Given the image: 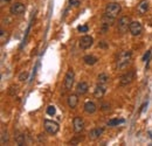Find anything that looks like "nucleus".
I'll use <instances>...</instances> for the list:
<instances>
[{
	"instance_id": "f257e3e1",
	"label": "nucleus",
	"mask_w": 152,
	"mask_h": 146,
	"mask_svg": "<svg viewBox=\"0 0 152 146\" xmlns=\"http://www.w3.org/2000/svg\"><path fill=\"white\" fill-rule=\"evenodd\" d=\"M131 60H132V53L130 50H124L122 52L118 57H117V61H116V67L117 69L119 70H123L128 67L130 63H131Z\"/></svg>"
},
{
	"instance_id": "f03ea898",
	"label": "nucleus",
	"mask_w": 152,
	"mask_h": 146,
	"mask_svg": "<svg viewBox=\"0 0 152 146\" xmlns=\"http://www.w3.org/2000/svg\"><path fill=\"white\" fill-rule=\"evenodd\" d=\"M122 11V6L118 3H109L105 6V11H104V15L115 19Z\"/></svg>"
},
{
	"instance_id": "7ed1b4c3",
	"label": "nucleus",
	"mask_w": 152,
	"mask_h": 146,
	"mask_svg": "<svg viewBox=\"0 0 152 146\" xmlns=\"http://www.w3.org/2000/svg\"><path fill=\"white\" fill-rule=\"evenodd\" d=\"M43 126H45V130L49 135H56L60 130L59 123H56L55 120H50V119H46L43 121Z\"/></svg>"
},
{
	"instance_id": "20e7f679",
	"label": "nucleus",
	"mask_w": 152,
	"mask_h": 146,
	"mask_svg": "<svg viewBox=\"0 0 152 146\" xmlns=\"http://www.w3.org/2000/svg\"><path fill=\"white\" fill-rule=\"evenodd\" d=\"M130 23H131V19L129 17H122L118 22H117V29L121 33H125L128 32V29L130 28Z\"/></svg>"
},
{
	"instance_id": "39448f33",
	"label": "nucleus",
	"mask_w": 152,
	"mask_h": 146,
	"mask_svg": "<svg viewBox=\"0 0 152 146\" xmlns=\"http://www.w3.org/2000/svg\"><path fill=\"white\" fill-rule=\"evenodd\" d=\"M135 80V71L133 70H129L126 71L125 74H123L119 78V84L122 87H126Z\"/></svg>"
},
{
	"instance_id": "423d86ee",
	"label": "nucleus",
	"mask_w": 152,
	"mask_h": 146,
	"mask_svg": "<svg viewBox=\"0 0 152 146\" xmlns=\"http://www.w3.org/2000/svg\"><path fill=\"white\" fill-rule=\"evenodd\" d=\"M74 81H75V72L73 69H69L67 71V74L65 76V88L66 90H71L73 86H74Z\"/></svg>"
},
{
	"instance_id": "0eeeda50",
	"label": "nucleus",
	"mask_w": 152,
	"mask_h": 146,
	"mask_svg": "<svg viewBox=\"0 0 152 146\" xmlns=\"http://www.w3.org/2000/svg\"><path fill=\"white\" fill-rule=\"evenodd\" d=\"M93 44H94V39L90 35L82 36V38L80 39V41H79V46H80L81 49H89Z\"/></svg>"
},
{
	"instance_id": "6e6552de",
	"label": "nucleus",
	"mask_w": 152,
	"mask_h": 146,
	"mask_svg": "<svg viewBox=\"0 0 152 146\" xmlns=\"http://www.w3.org/2000/svg\"><path fill=\"white\" fill-rule=\"evenodd\" d=\"M25 11H26V6L22 3H14L9 8V13L13 15H21L22 13H25Z\"/></svg>"
},
{
	"instance_id": "1a4fd4ad",
	"label": "nucleus",
	"mask_w": 152,
	"mask_h": 146,
	"mask_svg": "<svg viewBox=\"0 0 152 146\" xmlns=\"http://www.w3.org/2000/svg\"><path fill=\"white\" fill-rule=\"evenodd\" d=\"M73 129L76 133H81L84 130V120L82 117L76 116L73 119Z\"/></svg>"
},
{
	"instance_id": "9d476101",
	"label": "nucleus",
	"mask_w": 152,
	"mask_h": 146,
	"mask_svg": "<svg viewBox=\"0 0 152 146\" xmlns=\"http://www.w3.org/2000/svg\"><path fill=\"white\" fill-rule=\"evenodd\" d=\"M129 31L133 36H138V35H141L142 32H143V26L139 21H131Z\"/></svg>"
},
{
	"instance_id": "9b49d317",
	"label": "nucleus",
	"mask_w": 152,
	"mask_h": 146,
	"mask_svg": "<svg viewBox=\"0 0 152 146\" xmlns=\"http://www.w3.org/2000/svg\"><path fill=\"white\" fill-rule=\"evenodd\" d=\"M103 132H104L103 127H95V129L90 130V132L88 133V138L90 140H96L103 135Z\"/></svg>"
},
{
	"instance_id": "f8f14e48",
	"label": "nucleus",
	"mask_w": 152,
	"mask_h": 146,
	"mask_svg": "<svg viewBox=\"0 0 152 146\" xmlns=\"http://www.w3.org/2000/svg\"><path fill=\"white\" fill-rule=\"evenodd\" d=\"M149 11V1L147 0H142L141 3L138 4V6H137V13H138V15H144L146 12Z\"/></svg>"
},
{
	"instance_id": "ddd939ff",
	"label": "nucleus",
	"mask_w": 152,
	"mask_h": 146,
	"mask_svg": "<svg viewBox=\"0 0 152 146\" xmlns=\"http://www.w3.org/2000/svg\"><path fill=\"white\" fill-rule=\"evenodd\" d=\"M89 90V86H88L87 82H80L77 83V86H76V94L79 96H83L88 92Z\"/></svg>"
},
{
	"instance_id": "4468645a",
	"label": "nucleus",
	"mask_w": 152,
	"mask_h": 146,
	"mask_svg": "<svg viewBox=\"0 0 152 146\" xmlns=\"http://www.w3.org/2000/svg\"><path fill=\"white\" fill-rule=\"evenodd\" d=\"M83 108H84L85 113H88V115H93V113H95L96 110H97V106H96V104H95L93 101H88V102H85Z\"/></svg>"
},
{
	"instance_id": "2eb2a0df",
	"label": "nucleus",
	"mask_w": 152,
	"mask_h": 146,
	"mask_svg": "<svg viewBox=\"0 0 152 146\" xmlns=\"http://www.w3.org/2000/svg\"><path fill=\"white\" fill-rule=\"evenodd\" d=\"M105 92H107V89L104 87V84L98 83L96 86V88H95V90H94V96L96 97V98H102V97L105 95Z\"/></svg>"
},
{
	"instance_id": "dca6fc26",
	"label": "nucleus",
	"mask_w": 152,
	"mask_h": 146,
	"mask_svg": "<svg viewBox=\"0 0 152 146\" xmlns=\"http://www.w3.org/2000/svg\"><path fill=\"white\" fill-rule=\"evenodd\" d=\"M79 104V95L77 94H71L68 97V106L70 109H75Z\"/></svg>"
},
{
	"instance_id": "f3484780",
	"label": "nucleus",
	"mask_w": 152,
	"mask_h": 146,
	"mask_svg": "<svg viewBox=\"0 0 152 146\" xmlns=\"http://www.w3.org/2000/svg\"><path fill=\"white\" fill-rule=\"evenodd\" d=\"M97 61H98V58L96 56H94V55H85L83 57V62L87 66H94V64L97 63Z\"/></svg>"
},
{
	"instance_id": "a211bd4d",
	"label": "nucleus",
	"mask_w": 152,
	"mask_h": 146,
	"mask_svg": "<svg viewBox=\"0 0 152 146\" xmlns=\"http://www.w3.org/2000/svg\"><path fill=\"white\" fill-rule=\"evenodd\" d=\"M109 80H110V77L108 74H105V72H102V74H99L97 76V82L99 84H107L109 82Z\"/></svg>"
},
{
	"instance_id": "6ab92c4d",
	"label": "nucleus",
	"mask_w": 152,
	"mask_h": 146,
	"mask_svg": "<svg viewBox=\"0 0 152 146\" xmlns=\"http://www.w3.org/2000/svg\"><path fill=\"white\" fill-rule=\"evenodd\" d=\"M124 119L123 118H121V119H111V120H109L108 123H107V125L108 126H117V125H119V124H123L124 123Z\"/></svg>"
},
{
	"instance_id": "aec40b11",
	"label": "nucleus",
	"mask_w": 152,
	"mask_h": 146,
	"mask_svg": "<svg viewBox=\"0 0 152 146\" xmlns=\"http://www.w3.org/2000/svg\"><path fill=\"white\" fill-rule=\"evenodd\" d=\"M9 140V137H8V132L7 131H3L1 132V145H5L7 144Z\"/></svg>"
},
{
	"instance_id": "412c9836",
	"label": "nucleus",
	"mask_w": 152,
	"mask_h": 146,
	"mask_svg": "<svg viewBox=\"0 0 152 146\" xmlns=\"http://www.w3.org/2000/svg\"><path fill=\"white\" fill-rule=\"evenodd\" d=\"M47 113H48L49 116H54V115L56 113V109H55V106H54V105H49V106L47 108Z\"/></svg>"
},
{
	"instance_id": "4be33fe9",
	"label": "nucleus",
	"mask_w": 152,
	"mask_h": 146,
	"mask_svg": "<svg viewBox=\"0 0 152 146\" xmlns=\"http://www.w3.org/2000/svg\"><path fill=\"white\" fill-rule=\"evenodd\" d=\"M15 141L18 143V145H23L25 144V136L23 135H19L15 137Z\"/></svg>"
},
{
	"instance_id": "5701e85b",
	"label": "nucleus",
	"mask_w": 152,
	"mask_h": 146,
	"mask_svg": "<svg viewBox=\"0 0 152 146\" xmlns=\"http://www.w3.org/2000/svg\"><path fill=\"white\" fill-rule=\"evenodd\" d=\"M28 72L27 71H23V72H21V74L19 75V80L21 81V82H23V81H26L27 78H28Z\"/></svg>"
},
{
	"instance_id": "b1692460",
	"label": "nucleus",
	"mask_w": 152,
	"mask_h": 146,
	"mask_svg": "<svg viewBox=\"0 0 152 146\" xmlns=\"http://www.w3.org/2000/svg\"><path fill=\"white\" fill-rule=\"evenodd\" d=\"M151 54H152L151 50H147V52L144 54V56H143V61H144V62H149V61H150V57H151Z\"/></svg>"
},
{
	"instance_id": "393cba45",
	"label": "nucleus",
	"mask_w": 152,
	"mask_h": 146,
	"mask_svg": "<svg viewBox=\"0 0 152 146\" xmlns=\"http://www.w3.org/2000/svg\"><path fill=\"white\" fill-rule=\"evenodd\" d=\"M77 31H79V32H81V33H87L88 31H89V27H88L87 25L79 26V27H77Z\"/></svg>"
},
{
	"instance_id": "a878e982",
	"label": "nucleus",
	"mask_w": 152,
	"mask_h": 146,
	"mask_svg": "<svg viewBox=\"0 0 152 146\" xmlns=\"http://www.w3.org/2000/svg\"><path fill=\"white\" fill-rule=\"evenodd\" d=\"M101 110H102V111H110V104L103 103L102 105H101Z\"/></svg>"
},
{
	"instance_id": "bb28decb",
	"label": "nucleus",
	"mask_w": 152,
	"mask_h": 146,
	"mask_svg": "<svg viewBox=\"0 0 152 146\" xmlns=\"http://www.w3.org/2000/svg\"><path fill=\"white\" fill-rule=\"evenodd\" d=\"M69 4H70V6L73 5L75 7H77L80 5V1H79V0H69Z\"/></svg>"
},
{
	"instance_id": "cd10ccee",
	"label": "nucleus",
	"mask_w": 152,
	"mask_h": 146,
	"mask_svg": "<svg viewBox=\"0 0 152 146\" xmlns=\"http://www.w3.org/2000/svg\"><path fill=\"white\" fill-rule=\"evenodd\" d=\"M98 47H101V48H107V47H108V43H107L105 41H101V42L98 43Z\"/></svg>"
},
{
	"instance_id": "c85d7f7f",
	"label": "nucleus",
	"mask_w": 152,
	"mask_h": 146,
	"mask_svg": "<svg viewBox=\"0 0 152 146\" xmlns=\"http://www.w3.org/2000/svg\"><path fill=\"white\" fill-rule=\"evenodd\" d=\"M1 1H3V3H9L11 0H1Z\"/></svg>"
}]
</instances>
